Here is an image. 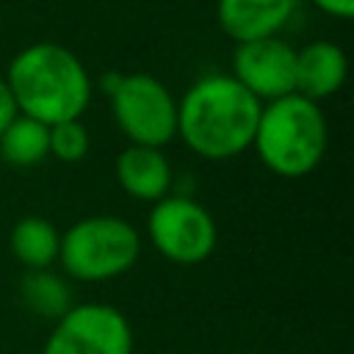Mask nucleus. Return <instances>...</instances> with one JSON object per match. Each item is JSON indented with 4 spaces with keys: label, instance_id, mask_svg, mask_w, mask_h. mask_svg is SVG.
Returning a JSON list of instances; mask_svg holds the SVG:
<instances>
[{
    "label": "nucleus",
    "instance_id": "dca6fc26",
    "mask_svg": "<svg viewBox=\"0 0 354 354\" xmlns=\"http://www.w3.org/2000/svg\"><path fill=\"white\" fill-rule=\"evenodd\" d=\"M324 14L337 17V19H351L354 17V0H313Z\"/></svg>",
    "mask_w": 354,
    "mask_h": 354
},
{
    "label": "nucleus",
    "instance_id": "f8f14e48",
    "mask_svg": "<svg viewBox=\"0 0 354 354\" xmlns=\"http://www.w3.org/2000/svg\"><path fill=\"white\" fill-rule=\"evenodd\" d=\"M8 246H11V254L17 257V263H22L28 271H41L58 260L61 232L44 216H22L11 227Z\"/></svg>",
    "mask_w": 354,
    "mask_h": 354
},
{
    "label": "nucleus",
    "instance_id": "9b49d317",
    "mask_svg": "<svg viewBox=\"0 0 354 354\" xmlns=\"http://www.w3.org/2000/svg\"><path fill=\"white\" fill-rule=\"evenodd\" d=\"M346 53L332 41H310L296 50V94L318 102L346 83Z\"/></svg>",
    "mask_w": 354,
    "mask_h": 354
},
{
    "label": "nucleus",
    "instance_id": "39448f33",
    "mask_svg": "<svg viewBox=\"0 0 354 354\" xmlns=\"http://www.w3.org/2000/svg\"><path fill=\"white\" fill-rule=\"evenodd\" d=\"M113 119L130 144L163 147L177 136V100L152 75H105Z\"/></svg>",
    "mask_w": 354,
    "mask_h": 354
},
{
    "label": "nucleus",
    "instance_id": "0eeeda50",
    "mask_svg": "<svg viewBox=\"0 0 354 354\" xmlns=\"http://www.w3.org/2000/svg\"><path fill=\"white\" fill-rule=\"evenodd\" d=\"M41 354H133V329L113 304H75L55 318Z\"/></svg>",
    "mask_w": 354,
    "mask_h": 354
},
{
    "label": "nucleus",
    "instance_id": "f257e3e1",
    "mask_svg": "<svg viewBox=\"0 0 354 354\" xmlns=\"http://www.w3.org/2000/svg\"><path fill=\"white\" fill-rule=\"evenodd\" d=\"M260 108L232 75H205L177 102V136L199 158L227 160L252 147Z\"/></svg>",
    "mask_w": 354,
    "mask_h": 354
},
{
    "label": "nucleus",
    "instance_id": "423d86ee",
    "mask_svg": "<svg viewBox=\"0 0 354 354\" xmlns=\"http://www.w3.org/2000/svg\"><path fill=\"white\" fill-rule=\"evenodd\" d=\"M147 232L152 246L177 266H196L207 260L218 241V230L207 207L183 194H166L152 202Z\"/></svg>",
    "mask_w": 354,
    "mask_h": 354
},
{
    "label": "nucleus",
    "instance_id": "9d476101",
    "mask_svg": "<svg viewBox=\"0 0 354 354\" xmlns=\"http://www.w3.org/2000/svg\"><path fill=\"white\" fill-rule=\"evenodd\" d=\"M171 163L158 147L130 144L116 158V180L133 199L158 202L171 188Z\"/></svg>",
    "mask_w": 354,
    "mask_h": 354
},
{
    "label": "nucleus",
    "instance_id": "f3484780",
    "mask_svg": "<svg viewBox=\"0 0 354 354\" xmlns=\"http://www.w3.org/2000/svg\"><path fill=\"white\" fill-rule=\"evenodd\" d=\"M17 113H19V111H17V102H14V97H11V88H8L6 77H0V133H3V127H6Z\"/></svg>",
    "mask_w": 354,
    "mask_h": 354
},
{
    "label": "nucleus",
    "instance_id": "f03ea898",
    "mask_svg": "<svg viewBox=\"0 0 354 354\" xmlns=\"http://www.w3.org/2000/svg\"><path fill=\"white\" fill-rule=\"evenodd\" d=\"M17 111L50 124L80 119L91 100V80L80 58L55 41L19 50L6 72Z\"/></svg>",
    "mask_w": 354,
    "mask_h": 354
},
{
    "label": "nucleus",
    "instance_id": "7ed1b4c3",
    "mask_svg": "<svg viewBox=\"0 0 354 354\" xmlns=\"http://www.w3.org/2000/svg\"><path fill=\"white\" fill-rule=\"evenodd\" d=\"M326 119L318 102L301 94H285L263 102L252 147L263 166L279 177L296 180L310 174L326 152Z\"/></svg>",
    "mask_w": 354,
    "mask_h": 354
},
{
    "label": "nucleus",
    "instance_id": "6e6552de",
    "mask_svg": "<svg viewBox=\"0 0 354 354\" xmlns=\"http://www.w3.org/2000/svg\"><path fill=\"white\" fill-rule=\"evenodd\" d=\"M232 77L260 102L296 91V50L279 36L241 41L232 53Z\"/></svg>",
    "mask_w": 354,
    "mask_h": 354
},
{
    "label": "nucleus",
    "instance_id": "4468645a",
    "mask_svg": "<svg viewBox=\"0 0 354 354\" xmlns=\"http://www.w3.org/2000/svg\"><path fill=\"white\" fill-rule=\"evenodd\" d=\"M22 301L30 313L44 315V318H61L72 304H69V290L66 282L47 268L41 271H28L22 279Z\"/></svg>",
    "mask_w": 354,
    "mask_h": 354
},
{
    "label": "nucleus",
    "instance_id": "2eb2a0df",
    "mask_svg": "<svg viewBox=\"0 0 354 354\" xmlns=\"http://www.w3.org/2000/svg\"><path fill=\"white\" fill-rule=\"evenodd\" d=\"M88 147H91V136L80 119L50 124V155L53 158L64 163H77L88 155Z\"/></svg>",
    "mask_w": 354,
    "mask_h": 354
},
{
    "label": "nucleus",
    "instance_id": "1a4fd4ad",
    "mask_svg": "<svg viewBox=\"0 0 354 354\" xmlns=\"http://www.w3.org/2000/svg\"><path fill=\"white\" fill-rule=\"evenodd\" d=\"M299 0H218L216 14L221 30L241 41L277 36L296 14Z\"/></svg>",
    "mask_w": 354,
    "mask_h": 354
},
{
    "label": "nucleus",
    "instance_id": "ddd939ff",
    "mask_svg": "<svg viewBox=\"0 0 354 354\" xmlns=\"http://www.w3.org/2000/svg\"><path fill=\"white\" fill-rule=\"evenodd\" d=\"M50 155V127L39 119L17 113L0 133V158L11 166H36Z\"/></svg>",
    "mask_w": 354,
    "mask_h": 354
},
{
    "label": "nucleus",
    "instance_id": "20e7f679",
    "mask_svg": "<svg viewBox=\"0 0 354 354\" xmlns=\"http://www.w3.org/2000/svg\"><path fill=\"white\" fill-rule=\"evenodd\" d=\"M141 254L138 230L122 216H86L77 218L58 246V263L72 279L105 282L122 277Z\"/></svg>",
    "mask_w": 354,
    "mask_h": 354
}]
</instances>
